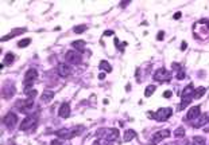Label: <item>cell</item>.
Masks as SVG:
<instances>
[{"label":"cell","mask_w":209,"mask_h":145,"mask_svg":"<svg viewBox=\"0 0 209 145\" xmlns=\"http://www.w3.org/2000/svg\"><path fill=\"white\" fill-rule=\"evenodd\" d=\"M83 126H77V128H72V129H61L57 132V136L59 139H72L74 136H78L80 132H83Z\"/></svg>","instance_id":"1"},{"label":"cell","mask_w":209,"mask_h":145,"mask_svg":"<svg viewBox=\"0 0 209 145\" xmlns=\"http://www.w3.org/2000/svg\"><path fill=\"white\" fill-rule=\"evenodd\" d=\"M171 113H173V110H171L170 107H162V109H159L158 111H155L154 114H148V116L154 117L155 120H158V121H166L167 118L171 116Z\"/></svg>","instance_id":"2"},{"label":"cell","mask_w":209,"mask_h":145,"mask_svg":"<svg viewBox=\"0 0 209 145\" xmlns=\"http://www.w3.org/2000/svg\"><path fill=\"white\" fill-rule=\"evenodd\" d=\"M36 120H38V116H28L26 117L20 124V131H28V129H32L36 124Z\"/></svg>","instance_id":"3"},{"label":"cell","mask_w":209,"mask_h":145,"mask_svg":"<svg viewBox=\"0 0 209 145\" xmlns=\"http://www.w3.org/2000/svg\"><path fill=\"white\" fill-rule=\"evenodd\" d=\"M36 77H38V71L35 69H28L24 74V86L28 87L30 85H32V82L36 79Z\"/></svg>","instance_id":"4"},{"label":"cell","mask_w":209,"mask_h":145,"mask_svg":"<svg viewBox=\"0 0 209 145\" xmlns=\"http://www.w3.org/2000/svg\"><path fill=\"white\" fill-rule=\"evenodd\" d=\"M32 105H34V99L32 98L24 99V101H18L15 103V106H16L18 109H20L23 113H28V110L32 107Z\"/></svg>","instance_id":"5"},{"label":"cell","mask_w":209,"mask_h":145,"mask_svg":"<svg viewBox=\"0 0 209 145\" xmlns=\"http://www.w3.org/2000/svg\"><path fill=\"white\" fill-rule=\"evenodd\" d=\"M167 137H170V132L167 131V129H163V131L154 133V136H152V139H151V145H156L163 139H167Z\"/></svg>","instance_id":"6"},{"label":"cell","mask_w":209,"mask_h":145,"mask_svg":"<svg viewBox=\"0 0 209 145\" xmlns=\"http://www.w3.org/2000/svg\"><path fill=\"white\" fill-rule=\"evenodd\" d=\"M65 59L68 61L69 63H73V65H78L81 62V54H78L77 51L74 50H70L65 54Z\"/></svg>","instance_id":"7"},{"label":"cell","mask_w":209,"mask_h":145,"mask_svg":"<svg viewBox=\"0 0 209 145\" xmlns=\"http://www.w3.org/2000/svg\"><path fill=\"white\" fill-rule=\"evenodd\" d=\"M103 137L105 141H115L119 137V131L115 128H108L104 131L103 133Z\"/></svg>","instance_id":"8"},{"label":"cell","mask_w":209,"mask_h":145,"mask_svg":"<svg viewBox=\"0 0 209 145\" xmlns=\"http://www.w3.org/2000/svg\"><path fill=\"white\" fill-rule=\"evenodd\" d=\"M3 122H4V125L7 126V128H11L12 129L15 125H16V122H18V117H16V114H14V113H7L4 118H3Z\"/></svg>","instance_id":"9"},{"label":"cell","mask_w":209,"mask_h":145,"mask_svg":"<svg viewBox=\"0 0 209 145\" xmlns=\"http://www.w3.org/2000/svg\"><path fill=\"white\" fill-rule=\"evenodd\" d=\"M57 71H58L59 75L65 78V77H69L70 74H72V67H70L69 65H66V63H59Z\"/></svg>","instance_id":"10"},{"label":"cell","mask_w":209,"mask_h":145,"mask_svg":"<svg viewBox=\"0 0 209 145\" xmlns=\"http://www.w3.org/2000/svg\"><path fill=\"white\" fill-rule=\"evenodd\" d=\"M58 114H59V117H62V118H68L70 116V105L68 102H63L62 105L59 106Z\"/></svg>","instance_id":"11"},{"label":"cell","mask_w":209,"mask_h":145,"mask_svg":"<svg viewBox=\"0 0 209 145\" xmlns=\"http://www.w3.org/2000/svg\"><path fill=\"white\" fill-rule=\"evenodd\" d=\"M200 116H201L200 106H193V107H190V110L188 111V116H186V118H188V120L194 121L196 118H198Z\"/></svg>","instance_id":"12"},{"label":"cell","mask_w":209,"mask_h":145,"mask_svg":"<svg viewBox=\"0 0 209 145\" xmlns=\"http://www.w3.org/2000/svg\"><path fill=\"white\" fill-rule=\"evenodd\" d=\"M23 32H26V28H15V30H12V31L10 32V34H7L6 36H3L2 42H6V40H8V39H12L16 35H22Z\"/></svg>","instance_id":"13"},{"label":"cell","mask_w":209,"mask_h":145,"mask_svg":"<svg viewBox=\"0 0 209 145\" xmlns=\"http://www.w3.org/2000/svg\"><path fill=\"white\" fill-rule=\"evenodd\" d=\"M167 77H169V74H167V71H166L165 69H158V70L155 71V74H154V79L158 81V82L166 81Z\"/></svg>","instance_id":"14"},{"label":"cell","mask_w":209,"mask_h":145,"mask_svg":"<svg viewBox=\"0 0 209 145\" xmlns=\"http://www.w3.org/2000/svg\"><path fill=\"white\" fill-rule=\"evenodd\" d=\"M209 122V117L207 114H201L198 118H196L194 122H193V126L194 128H201V126H204L205 124H208Z\"/></svg>","instance_id":"15"},{"label":"cell","mask_w":209,"mask_h":145,"mask_svg":"<svg viewBox=\"0 0 209 145\" xmlns=\"http://www.w3.org/2000/svg\"><path fill=\"white\" fill-rule=\"evenodd\" d=\"M2 94H3V97H4L6 99H10L11 97L15 94V87L11 86V85H6V86L3 87V90H2Z\"/></svg>","instance_id":"16"},{"label":"cell","mask_w":209,"mask_h":145,"mask_svg":"<svg viewBox=\"0 0 209 145\" xmlns=\"http://www.w3.org/2000/svg\"><path fill=\"white\" fill-rule=\"evenodd\" d=\"M53 98H54V91L53 90H45L43 94L41 95V99H42L43 103H49Z\"/></svg>","instance_id":"17"},{"label":"cell","mask_w":209,"mask_h":145,"mask_svg":"<svg viewBox=\"0 0 209 145\" xmlns=\"http://www.w3.org/2000/svg\"><path fill=\"white\" fill-rule=\"evenodd\" d=\"M194 89H193L192 85H188L185 89H184V91H182V98H188V97H194Z\"/></svg>","instance_id":"18"},{"label":"cell","mask_w":209,"mask_h":145,"mask_svg":"<svg viewBox=\"0 0 209 145\" xmlns=\"http://www.w3.org/2000/svg\"><path fill=\"white\" fill-rule=\"evenodd\" d=\"M72 46L76 48V50L81 51V53H83V51L85 50V42H84V40H76V42L72 43Z\"/></svg>","instance_id":"19"},{"label":"cell","mask_w":209,"mask_h":145,"mask_svg":"<svg viewBox=\"0 0 209 145\" xmlns=\"http://www.w3.org/2000/svg\"><path fill=\"white\" fill-rule=\"evenodd\" d=\"M99 67L103 71H105V73H111V71H112V67H111V65H109V63H108L107 61H101V62H100Z\"/></svg>","instance_id":"20"},{"label":"cell","mask_w":209,"mask_h":145,"mask_svg":"<svg viewBox=\"0 0 209 145\" xmlns=\"http://www.w3.org/2000/svg\"><path fill=\"white\" fill-rule=\"evenodd\" d=\"M134 137H135V132H134L132 129L126 131V133H124V141H131Z\"/></svg>","instance_id":"21"},{"label":"cell","mask_w":209,"mask_h":145,"mask_svg":"<svg viewBox=\"0 0 209 145\" xmlns=\"http://www.w3.org/2000/svg\"><path fill=\"white\" fill-rule=\"evenodd\" d=\"M24 94L30 97V98H32L34 99V97L36 95V90H34V89H31V87H26V90H24Z\"/></svg>","instance_id":"22"},{"label":"cell","mask_w":209,"mask_h":145,"mask_svg":"<svg viewBox=\"0 0 209 145\" xmlns=\"http://www.w3.org/2000/svg\"><path fill=\"white\" fill-rule=\"evenodd\" d=\"M174 136L178 137V139H180V137H184V136H185V129H184V126H180V128L175 129V131H174Z\"/></svg>","instance_id":"23"},{"label":"cell","mask_w":209,"mask_h":145,"mask_svg":"<svg viewBox=\"0 0 209 145\" xmlns=\"http://www.w3.org/2000/svg\"><path fill=\"white\" fill-rule=\"evenodd\" d=\"M14 54H11V53H8V54H6V57H4V63L3 65H11V63L14 62Z\"/></svg>","instance_id":"24"},{"label":"cell","mask_w":209,"mask_h":145,"mask_svg":"<svg viewBox=\"0 0 209 145\" xmlns=\"http://www.w3.org/2000/svg\"><path fill=\"white\" fill-rule=\"evenodd\" d=\"M30 43H31V39L26 38V39H22V40H19V43H18V46H19L20 48H23V47H27Z\"/></svg>","instance_id":"25"},{"label":"cell","mask_w":209,"mask_h":145,"mask_svg":"<svg viewBox=\"0 0 209 145\" xmlns=\"http://www.w3.org/2000/svg\"><path fill=\"white\" fill-rule=\"evenodd\" d=\"M205 91H207V89H205V87H198L194 91V98H201V95L205 94Z\"/></svg>","instance_id":"26"},{"label":"cell","mask_w":209,"mask_h":145,"mask_svg":"<svg viewBox=\"0 0 209 145\" xmlns=\"http://www.w3.org/2000/svg\"><path fill=\"white\" fill-rule=\"evenodd\" d=\"M154 91H155V86H154V85H150V86H147V87H146V91H144V95H146V97H150V95H151Z\"/></svg>","instance_id":"27"},{"label":"cell","mask_w":209,"mask_h":145,"mask_svg":"<svg viewBox=\"0 0 209 145\" xmlns=\"http://www.w3.org/2000/svg\"><path fill=\"white\" fill-rule=\"evenodd\" d=\"M85 30H87V26L81 24V26H76V27L73 28V31L76 32V34H81V32H84Z\"/></svg>","instance_id":"28"},{"label":"cell","mask_w":209,"mask_h":145,"mask_svg":"<svg viewBox=\"0 0 209 145\" xmlns=\"http://www.w3.org/2000/svg\"><path fill=\"white\" fill-rule=\"evenodd\" d=\"M194 144L196 145H205V139L201 136H196L194 137Z\"/></svg>","instance_id":"29"},{"label":"cell","mask_w":209,"mask_h":145,"mask_svg":"<svg viewBox=\"0 0 209 145\" xmlns=\"http://www.w3.org/2000/svg\"><path fill=\"white\" fill-rule=\"evenodd\" d=\"M177 78H178V79H184V78H185V73H184V70H180V71H178Z\"/></svg>","instance_id":"30"},{"label":"cell","mask_w":209,"mask_h":145,"mask_svg":"<svg viewBox=\"0 0 209 145\" xmlns=\"http://www.w3.org/2000/svg\"><path fill=\"white\" fill-rule=\"evenodd\" d=\"M163 35H165V32H163V31L158 32V35H156V39H158V40H162V39H163Z\"/></svg>","instance_id":"31"},{"label":"cell","mask_w":209,"mask_h":145,"mask_svg":"<svg viewBox=\"0 0 209 145\" xmlns=\"http://www.w3.org/2000/svg\"><path fill=\"white\" fill-rule=\"evenodd\" d=\"M186 47H188V43H186V42H182V44H181V50H182V51L186 50Z\"/></svg>","instance_id":"32"},{"label":"cell","mask_w":209,"mask_h":145,"mask_svg":"<svg viewBox=\"0 0 209 145\" xmlns=\"http://www.w3.org/2000/svg\"><path fill=\"white\" fill-rule=\"evenodd\" d=\"M163 97H165V98H169V97H171V91H165V93H163Z\"/></svg>","instance_id":"33"},{"label":"cell","mask_w":209,"mask_h":145,"mask_svg":"<svg viewBox=\"0 0 209 145\" xmlns=\"http://www.w3.org/2000/svg\"><path fill=\"white\" fill-rule=\"evenodd\" d=\"M108 35H113V31H105L104 32V36H108Z\"/></svg>","instance_id":"34"},{"label":"cell","mask_w":209,"mask_h":145,"mask_svg":"<svg viewBox=\"0 0 209 145\" xmlns=\"http://www.w3.org/2000/svg\"><path fill=\"white\" fill-rule=\"evenodd\" d=\"M181 18V12H175V15H174V19H180Z\"/></svg>","instance_id":"35"},{"label":"cell","mask_w":209,"mask_h":145,"mask_svg":"<svg viewBox=\"0 0 209 145\" xmlns=\"http://www.w3.org/2000/svg\"><path fill=\"white\" fill-rule=\"evenodd\" d=\"M99 78H100V79H104V78H105V73H100Z\"/></svg>","instance_id":"36"},{"label":"cell","mask_w":209,"mask_h":145,"mask_svg":"<svg viewBox=\"0 0 209 145\" xmlns=\"http://www.w3.org/2000/svg\"><path fill=\"white\" fill-rule=\"evenodd\" d=\"M51 145H59V143H58V141H53V143H51Z\"/></svg>","instance_id":"37"},{"label":"cell","mask_w":209,"mask_h":145,"mask_svg":"<svg viewBox=\"0 0 209 145\" xmlns=\"http://www.w3.org/2000/svg\"><path fill=\"white\" fill-rule=\"evenodd\" d=\"M193 145H196V144H193Z\"/></svg>","instance_id":"38"}]
</instances>
